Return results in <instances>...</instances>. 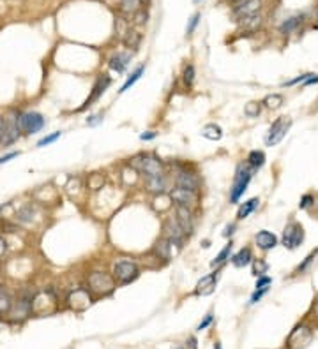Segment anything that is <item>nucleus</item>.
<instances>
[{
    "label": "nucleus",
    "instance_id": "f257e3e1",
    "mask_svg": "<svg viewBox=\"0 0 318 349\" xmlns=\"http://www.w3.org/2000/svg\"><path fill=\"white\" fill-rule=\"evenodd\" d=\"M253 171L254 169L249 164H241L237 168L235 178H233V187H232V192H230V201L232 203H237L242 198V194L246 192V189H248L249 182L253 178Z\"/></svg>",
    "mask_w": 318,
    "mask_h": 349
},
{
    "label": "nucleus",
    "instance_id": "f03ea898",
    "mask_svg": "<svg viewBox=\"0 0 318 349\" xmlns=\"http://www.w3.org/2000/svg\"><path fill=\"white\" fill-rule=\"evenodd\" d=\"M133 164L138 171L145 174V178L159 177V174H163V169H165L163 162L154 156H140V157L134 159Z\"/></svg>",
    "mask_w": 318,
    "mask_h": 349
},
{
    "label": "nucleus",
    "instance_id": "7ed1b4c3",
    "mask_svg": "<svg viewBox=\"0 0 318 349\" xmlns=\"http://www.w3.org/2000/svg\"><path fill=\"white\" fill-rule=\"evenodd\" d=\"M89 288L97 295H110L115 289V279L105 272H94L89 275Z\"/></svg>",
    "mask_w": 318,
    "mask_h": 349
},
{
    "label": "nucleus",
    "instance_id": "20e7f679",
    "mask_svg": "<svg viewBox=\"0 0 318 349\" xmlns=\"http://www.w3.org/2000/svg\"><path fill=\"white\" fill-rule=\"evenodd\" d=\"M281 242H283V245L286 249H290V251H293V249H297L299 245L304 242V228H302L301 222L297 221H292L286 224L285 231H283V238H281Z\"/></svg>",
    "mask_w": 318,
    "mask_h": 349
},
{
    "label": "nucleus",
    "instance_id": "39448f33",
    "mask_svg": "<svg viewBox=\"0 0 318 349\" xmlns=\"http://www.w3.org/2000/svg\"><path fill=\"white\" fill-rule=\"evenodd\" d=\"M138 277V265L134 261L122 259L113 265V279H117L121 284H127Z\"/></svg>",
    "mask_w": 318,
    "mask_h": 349
},
{
    "label": "nucleus",
    "instance_id": "423d86ee",
    "mask_svg": "<svg viewBox=\"0 0 318 349\" xmlns=\"http://www.w3.org/2000/svg\"><path fill=\"white\" fill-rule=\"evenodd\" d=\"M290 125H292V120H290L288 117H280V118H277V120L270 125L269 134H267V138H265V145H267V146L277 145V143H280L286 136Z\"/></svg>",
    "mask_w": 318,
    "mask_h": 349
},
{
    "label": "nucleus",
    "instance_id": "0eeeda50",
    "mask_svg": "<svg viewBox=\"0 0 318 349\" xmlns=\"http://www.w3.org/2000/svg\"><path fill=\"white\" fill-rule=\"evenodd\" d=\"M18 124H19V130L25 134H35L45 127V118L41 117L39 113H34V111H29V113H22L18 117Z\"/></svg>",
    "mask_w": 318,
    "mask_h": 349
},
{
    "label": "nucleus",
    "instance_id": "6e6552de",
    "mask_svg": "<svg viewBox=\"0 0 318 349\" xmlns=\"http://www.w3.org/2000/svg\"><path fill=\"white\" fill-rule=\"evenodd\" d=\"M32 300L34 298H29V296H19L18 300L13 301V305H11V311L7 316H11V319L13 321H23L27 319L30 314H32Z\"/></svg>",
    "mask_w": 318,
    "mask_h": 349
},
{
    "label": "nucleus",
    "instance_id": "1a4fd4ad",
    "mask_svg": "<svg viewBox=\"0 0 318 349\" xmlns=\"http://www.w3.org/2000/svg\"><path fill=\"white\" fill-rule=\"evenodd\" d=\"M163 231H165V238L170 242V244L182 247V242H184V238H186V231L181 228V224L177 222V219L166 221L165 226H163Z\"/></svg>",
    "mask_w": 318,
    "mask_h": 349
},
{
    "label": "nucleus",
    "instance_id": "9d476101",
    "mask_svg": "<svg viewBox=\"0 0 318 349\" xmlns=\"http://www.w3.org/2000/svg\"><path fill=\"white\" fill-rule=\"evenodd\" d=\"M262 9V0H244V2H239V6H235L233 14L237 19H244L248 16L258 14V11Z\"/></svg>",
    "mask_w": 318,
    "mask_h": 349
},
{
    "label": "nucleus",
    "instance_id": "9b49d317",
    "mask_svg": "<svg viewBox=\"0 0 318 349\" xmlns=\"http://www.w3.org/2000/svg\"><path fill=\"white\" fill-rule=\"evenodd\" d=\"M170 198H172V201H175L177 205H184V206L194 205L198 200L196 190H189V189H182V187H175L172 192H170Z\"/></svg>",
    "mask_w": 318,
    "mask_h": 349
},
{
    "label": "nucleus",
    "instance_id": "f8f14e48",
    "mask_svg": "<svg viewBox=\"0 0 318 349\" xmlns=\"http://www.w3.org/2000/svg\"><path fill=\"white\" fill-rule=\"evenodd\" d=\"M67 301H69V305L74 309V311H85V309L92 303V300H90V295H89L87 289H74V291L69 295Z\"/></svg>",
    "mask_w": 318,
    "mask_h": 349
},
{
    "label": "nucleus",
    "instance_id": "ddd939ff",
    "mask_svg": "<svg viewBox=\"0 0 318 349\" xmlns=\"http://www.w3.org/2000/svg\"><path fill=\"white\" fill-rule=\"evenodd\" d=\"M6 122V129H4V146L11 145L19 138V124H18V117H9V118H4Z\"/></svg>",
    "mask_w": 318,
    "mask_h": 349
},
{
    "label": "nucleus",
    "instance_id": "4468645a",
    "mask_svg": "<svg viewBox=\"0 0 318 349\" xmlns=\"http://www.w3.org/2000/svg\"><path fill=\"white\" fill-rule=\"evenodd\" d=\"M175 184H177V187H182V189L198 190V185H200V178H198L194 173L181 171V173L177 174V177H175Z\"/></svg>",
    "mask_w": 318,
    "mask_h": 349
},
{
    "label": "nucleus",
    "instance_id": "2eb2a0df",
    "mask_svg": "<svg viewBox=\"0 0 318 349\" xmlns=\"http://www.w3.org/2000/svg\"><path fill=\"white\" fill-rule=\"evenodd\" d=\"M216 280H217V272L202 277V280L196 284V295H202V296L212 295L214 289H216Z\"/></svg>",
    "mask_w": 318,
    "mask_h": 349
},
{
    "label": "nucleus",
    "instance_id": "dca6fc26",
    "mask_svg": "<svg viewBox=\"0 0 318 349\" xmlns=\"http://www.w3.org/2000/svg\"><path fill=\"white\" fill-rule=\"evenodd\" d=\"M110 83H111V79L108 76H99L97 81H95V85H94V89H92V94H90V97L85 101V106H83V108H87V106H90L92 102L97 101V99L105 94V90L110 86Z\"/></svg>",
    "mask_w": 318,
    "mask_h": 349
},
{
    "label": "nucleus",
    "instance_id": "f3484780",
    "mask_svg": "<svg viewBox=\"0 0 318 349\" xmlns=\"http://www.w3.org/2000/svg\"><path fill=\"white\" fill-rule=\"evenodd\" d=\"M177 222L181 224V228L186 231V235L193 231V215H191L189 206L177 205Z\"/></svg>",
    "mask_w": 318,
    "mask_h": 349
},
{
    "label": "nucleus",
    "instance_id": "a211bd4d",
    "mask_svg": "<svg viewBox=\"0 0 318 349\" xmlns=\"http://www.w3.org/2000/svg\"><path fill=\"white\" fill-rule=\"evenodd\" d=\"M254 240H256V245L262 249V251H270V249H274L277 245L276 235L267 231V229H264V231L258 233V235L254 236Z\"/></svg>",
    "mask_w": 318,
    "mask_h": 349
},
{
    "label": "nucleus",
    "instance_id": "6ab92c4d",
    "mask_svg": "<svg viewBox=\"0 0 318 349\" xmlns=\"http://www.w3.org/2000/svg\"><path fill=\"white\" fill-rule=\"evenodd\" d=\"M251 261H253V254H251V249H248V247H242L237 254L232 256V263H233V267H237V268L248 267Z\"/></svg>",
    "mask_w": 318,
    "mask_h": 349
},
{
    "label": "nucleus",
    "instance_id": "aec40b11",
    "mask_svg": "<svg viewBox=\"0 0 318 349\" xmlns=\"http://www.w3.org/2000/svg\"><path fill=\"white\" fill-rule=\"evenodd\" d=\"M129 60H131V57L127 53H117L110 58V67L113 71H117V73H124Z\"/></svg>",
    "mask_w": 318,
    "mask_h": 349
},
{
    "label": "nucleus",
    "instance_id": "412c9836",
    "mask_svg": "<svg viewBox=\"0 0 318 349\" xmlns=\"http://www.w3.org/2000/svg\"><path fill=\"white\" fill-rule=\"evenodd\" d=\"M145 182H147V189H149L150 192L163 194V190H165V187H166L165 174H159V177H150V178H145Z\"/></svg>",
    "mask_w": 318,
    "mask_h": 349
},
{
    "label": "nucleus",
    "instance_id": "4be33fe9",
    "mask_svg": "<svg viewBox=\"0 0 318 349\" xmlns=\"http://www.w3.org/2000/svg\"><path fill=\"white\" fill-rule=\"evenodd\" d=\"M202 136L210 141H220L223 138V129L216 124H207L204 129H202Z\"/></svg>",
    "mask_w": 318,
    "mask_h": 349
},
{
    "label": "nucleus",
    "instance_id": "5701e85b",
    "mask_svg": "<svg viewBox=\"0 0 318 349\" xmlns=\"http://www.w3.org/2000/svg\"><path fill=\"white\" fill-rule=\"evenodd\" d=\"M258 203H260V200H258V198H251V200H248L246 203H242L241 208H239V212H237V219H241V221L246 219L249 213H253L254 210H256Z\"/></svg>",
    "mask_w": 318,
    "mask_h": 349
},
{
    "label": "nucleus",
    "instance_id": "b1692460",
    "mask_svg": "<svg viewBox=\"0 0 318 349\" xmlns=\"http://www.w3.org/2000/svg\"><path fill=\"white\" fill-rule=\"evenodd\" d=\"M248 164L251 166L253 169L262 168V166L265 164V154L262 152V150H253V152H249V156H248Z\"/></svg>",
    "mask_w": 318,
    "mask_h": 349
},
{
    "label": "nucleus",
    "instance_id": "393cba45",
    "mask_svg": "<svg viewBox=\"0 0 318 349\" xmlns=\"http://www.w3.org/2000/svg\"><path fill=\"white\" fill-rule=\"evenodd\" d=\"M34 219V208H32V205H25L23 208H19L18 212H16V221L18 222H32Z\"/></svg>",
    "mask_w": 318,
    "mask_h": 349
},
{
    "label": "nucleus",
    "instance_id": "a878e982",
    "mask_svg": "<svg viewBox=\"0 0 318 349\" xmlns=\"http://www.w3.org/2000/svg\"><path fill=\"white\" fill-rule=\"evenodd\" d=\"M143 73H145V66H140V67H138V69L136 71H134V73L133 74H131V76L129 78H127V81L124 83V85H122V89H121V94H124V92H127V90H129L131 89V86H133L134 85V83H136L138 81V79H140L142 78V74Z\"/></svg>",
    "mask_w": 318,
    "mask_h": 349
},
{
    "label": "nucleus",
    "instance_id": "bb28decb",
    "mask_svg": "<svg viewBox=\"0 0 318 349\" xmlns=\"http://www.w3.org/2000/svg\"><path fill=\"white\" fill-rule=\"evenodd\" d=\"M142 6H143V0H122L121 2L122 11L133 13V14H136L138 11H142Z\"/></svg>",
    "mask_w": 318,
    "mask_h": 349
},
{
    "label": "nucleus",
    "instance_id": "cd10ccee",
    "mask_svg": "<svg viewBox=\"0 0 318 349\" xmlns=\"http://www.w3.org/2000/svg\"><path fill=\"white\" fill-rule=\"evenodd\" d=\"M242 21V27L248 30H256L258 27L262 25V16L260 14H253V16H248V18L241 19Z\"/></svg>",
    "mask_w": 318,
    "mask_h": 349
},
{
    "label": "nucleus",
    "instance_id": "c85d7f7f",
    "mask_svg": "<svg viewBox=\"0 0 318 349\" xmlns=\"http://www.w3.org/2000/svg\"><path fill=\"white\" fill-rule=\"evenodd\" d=\"M264 104L267 106V108H270V110L280 108V106L283 104V95H281V94H270V95H267V97L264 99Z\"/></svg>",
    "mask_w": 318,
    "mask_h": 349
},
{
    "label": "nucleus",
    "instance_id": "c756f323",
    "mask_svg": "<svg viewBox=\"0 0 318 349\" xmlns=\"http://www.w3.org/2000/svg\"><path fill=\"white\" fill-rule=\"evenodd\" d=\"M230 252H232V242H230V244L226 245V247L223 249V251H221L220 254H217L216 259H214L210 265H212V267H220V265L225 263L226 259H230Z\"/></svg>",
    "mask_w": 318,
    "mask_h": 349
},
{
    "label": "nucleus",
    "instance_id": "7c9ffc66",
    "mask_svg": "<svg viewBox=\"0 0 318 349\" xmlns=\"http://www.w3.org/2000/svg\"><path fill=\"white\" fill-rule=\"evenodd\" d=\"M301 21H302V16H293V18L286 19L283 25H281V32H283V34H290Z\"/></svg>",
    "mask_w": 318,
    "mask_h": 349
},
{
    "label": "nucleus",
    "instance_id": "2f4dec72",
    "mask_svg": "<svg viewBox=\"0 0 318 349\" xmlns=\"http://www.w3.org/2000/svg\"><path fill=\"white\" fill-rule=\"evenodd\" d=\"M138 42H140V34H138V32H134V30L127 32V35L124 37V45L131 46V48H136Z\"/></svg>",
    "mask_w": 318,
    "mask_h": 349
},
{
    "label": "nucleus",
    "instance_id": "473e14b6",
    "mask_svg": "<svg viewBox=\"0 0 318 349\" xmlns=\"http://www.w3.org/2000/svg\"><path fill=\"white\" fill-rule=\"evenodd\" d=\"M11 305H13V300H11L9 296L6 295V293H2V295H0V316H2V314H9Z\"/></svg>",
    "mask_w": 318,
    "mask_h": 349
},
{
    "label": "nucleus",
    "instance_id": "72a5a7b5",
    "mask_svg": "<svg viewBox=\"0 0 318 349\" xmlns=\"http://www.w3.org/2000/svg\"><path fill=\"white\" fill-rule=\"evenodd\" d=\"M267 268H269V265L265 263L264 259H256V261H253V275L262 277L265 272H267Z\"/></svg>",
    "mask_w": 318,
    "mask_h": 349
},
{
    "label": "nucleus",
    "instance_id": "f704fd0d",
    "mask_svg": "<svg viewBox=\"0 0 318 349\" xmlns=\"http://www.w3.org/2000/svg\"><path fill=\"white\" fill-rule=\"evenodd\" d=\"M244 115L249 118H254L260 115V104L258 102H248V104L244 106Z\"/></svg>",
    "mask_w": 318,
    "mask_h": 349
},
{
    "label": "nucleus",
    "instance_id": "c9c22d12",
    "mask_svg": "<svg viewBox=\"0 0 318 349\" xmlns=\"http://www.w3.org/2000/svg\"><path fill=\"white\" fill-rule=\"evenodd\" d=\"M193 81H194V67L189 63V66H186V69H184V83H186V86H191Z\"/></svg>",
    "mask_w": 318,
    "mask_h": 349
},
{
    "label": "nucleus",
    "instance_id": "e433bc0d",
    "mask_svg": "<svg viewBox=\"0 0 318 349\" xmlns=\"http://www.w3.org/2000/svg\"><path fill=\"white\" fill-rule=\"evenodd\" d=\"M316 254H318V249H315V251H313V252H309V256L306 257L304 261H302V263L299 265V267H297V272H304V270L308 268V265L311 263V261H313V259H315V257H316Z\"/></svg>",
    "mask_w": 318,
    "mask_h": 349
},
{
    "label": "nucleus",
    "instance_id": "4c0bfd02",
    "mask_svg": "<svg viewBox=\"0 0 318 349\" xmlns=\"http://www.w3.org/2000/svg\"><path fill=\"white\" fill-rule=\"evenodd\" d=\"M61 134H62V133H53V134H50V136L43 138V140H39L37 146H46V145H51V143H53V141H57L58 138H61Z\"/></svg>",
    "mask_w": 318,
    "mask_h": 349
},
{
    "label": "nucleus",
    "instance_id": "58836bf2",
    "mask_svg": "<svg viewBox=\"0 0 318 349\" xmlns=\"http://www.w3.org/2000/svg\"><path fill=\"white\" fill-rule=\"evenodd\" d=\"M313 203H315V198L311 196V194H304V196L301 198V203H299V208H309Z\"/></svg>",
    "mask_w": 318,
    "mask_h": 349
},
{
    "label": "nucleus",
    "instance_id": "ea45409f",
    "mask_svg": "<svg viewBox=\"0 0 318 349\" xmlns=\"http://www.w3.org/2000/svg\"><path fill=\"white\" fill-rule=\"evenodd\" d=\"M269 291V288H262V289H256V291L253 293L251 295V301L249 303H256V301H260L262 300V296L265 295V293Z\"/></svg>",
    "mask_w": 318,
    "mask_h": 349
},
{
    "label": "nucleus",
    "instance_id": "a19ab883",
    "mask_svg": "<svg viewBox=\"0 0 318 349\" xmlns=\"http://www.w3.org/2000/svg\"><path fill=\"white\" fill-rule=\"evenodd\" d=\"M270 282H272V280H270V277H267V275H262V277H258L256 286H254V288H256V289L269 288V284H270Z\"/></svg>",
    "mask_w": 318,
    "mask_h": 349
},
{
    "label": "nucleus",
    "instance_id": "79ce46f5",
    "mask_svg": "<svg viewBox=\"0 0 318 349\" xmlns=\"http://www.w3.org/2000/svg\"><path fill=\"white\" fill-rule=\"evenodd\" d=\"M103 184V177L101 174H92V180L89 182L90 189H99V185Z\"/></svg>",
    "mask_w": 318,
    "mask_h": 349
},
{
    "label": "nucleus",
    "instance_id": "37998d69",
    "mask_svg": "<svg viewBox=\"0 0 318 349\" xmlns=\"http://www.w3.org/2000/svg\"><path fill=\"white\" fill-rule=\"evenodd\" d=\"M210 323H212V314H207V316H205V319H204V321H202V323H200V324H198V328H196V330H198V332L205 330V328H207V326H209V324H210Z\"/></svg>",
    "mask_w": 318,
    "mask_h": 349
},
{
    "label": "nucleus",
    "instance_id": "c03bdc74",
    "mask_svg": "<svg viewBox=\"0 0 318 349\" xmlns=\"http://www.w3.org/2000/svg\"><path fill=\"white\" fill-rule=\"evenodd\" d=\"M198 19H200V14H194L193 18H191V21H189V25H188V34H193L194 27L198 25Z\"/></svg>",
    "mask_w": 318,
    "mask_h": 349
},
{
    "label": "nucleus",
    "instance_id": "a18cd8bd",
    "mask_svg": "<svg viewBox=\"0 0 318 349\" xmlns=\"http://www.w3.org/2000/svg\"><path fill=\"white\" fill-rule=\"evenodd\" d=\"M101 120H103V113H97V115H92V117L87 120V124H89V125H97Z\"/></svg>",
    "mask_w": 318,
    "mask_h": 349
},
{
    "label": "nucleus",
    "instance_id": "49530a36",
    "mask_svg": "<svg viewBox=\"0 0 318 349\" xmlns=\"http://www.w3.org/2000/svg\"><path fill=\"white\" fill-rule=\"evenodd\" d=\"M14 157H18V152H11V154H7V156H2L0 157V164H6V162H9L11 159H14Z\"/></svg>",
    "mask_w": 318,
    "mask_h": 349
},
{
    "label": "nucleus",
    "instance_id": "de8ad7c7",
    "mask_svg": "<svg viewBox=\"0 0 318 349\" xmlns=\"http://www.w3.org/2000/svg\"><path fill=\"white\" fill-rule=\"evenodd\" d=\"M156 138V133L154 130H147V133H143L140 136V140H154Z\"/></svg>",
    "mask_w": 318,
    "mask_h": 349
},
{
    "label": "nucleus",
    "instance_id": "09e8293b",
    "mask_svg": "<svg viewBox=\"0 0 318 349\" xmlns=\"http://www.w3.org/2000/svg\"><path fill=\"white\" fill-rule=\"evenodd\" d=\"M186 349H196V339L194 337H189L188 342H186Z\"/></svg>",
    "mask_w": 318,
    "mask_h": 349
},
{
    "label": "nucleus",
    "instance_id": "8fccbe9b",
    "mask_svg": "<svg viewBox=\"0 0 318 349\" xmlns=\"http://www.w3.org/2000/svg\"><path fill=\"white\" fill-rule=\"evenodd\" d=\"M6 251H7V244H6V240H4V238L0 236V257H2L4 254H6Z\"/></svg>",
    "mask_w": 318,
    "mask_h": 349
},
{
    "label": "nucleus",
    "instance_id": "3c124183",
    "mask_svg": "<svg viewBox=\"0 0 318 349\" xmlns=\"http://www.w3.org/2000/svg\"><path fill=\"white\" fill-rule=\"evenodd\" d=\"M316 83H318V76H315V74H311V76H309V78L304 81V85H316Z\"/></svg>",
    "mask_w": 318,
    "mask_h": 349
},
{
    "label": "nucleus",
    "instance_id": "603ef678",
    "mask_svg": "<svg viewBox=\"0 0 318 349\" xmlns=\"http://www.w3.org/2000/svg\"><path fill=\"white\" fill-rule=\"evenodd\" d=\"M233 229H235V224H230V226H226L225 228V231H223V235L225 236H230L233 233Z\"/></svg>",
    "mask_w": 318,
    "mask_h": 349
},
{
    "label": "nucleus",
    "instance_id": "864d4df0",
    "mask_svg": "<svg viewBox=\"0 0 318 349\" xmlns=\"http://www.w3.org/2000/svg\"><path fill=\"white\" fill-rule=\"evenodd\" d=\"M4 129H6V122H4V118H0V145L4 141Z\"/></svg>",
    "mask_w": 318,
    "mask_h": 349
},
{
    "label": "nucleus",
    "instance_id": "5fc2aeb1",
    "mask_svg": "<svg viewBox=\"0 0 318 349\" xmlns=\"http://www.w3.org/2000/svg\"><path fill=\"white\" fill-rule=\"evenodd\" d=\"M214 349H221V344H220V342H216V346H214Z\"/></svg>",
    "mask_w": 318,
    "mask_h": 349
},
{
    "label": "nucleus",
    "instance_id": "6e6d98bb",
    "mask_svg": "<svg viewBox=\"0 0 318 349\" xmlns=\"http://www.w3.org/2000/svg\"><path fill=\"white\" fill-rule=\"evenodd\" d=\"M4 293V288H2V284H0V295H2Z\"/></svg>",
    "mask_w": 318,
    "mask_h": 349
},
{
    "label": "nucleus",
    "instance_id": "4d7b16f0",
    "mask_svg": "<svg viewBox=\"0 0 318 349\" xmlns=\"http://www.w3.org/2000/svg\"><path fill=\"white\" fill-rule=\"evenodd\" d=\"M232 2H244V0H232Z\"/></svg>",
    "mask_w": 318,
    "mask_h": 349
},
{
    "label": "nucleus",
    "instance_id": "13d9d810",
    "mask_svg": "<svg viewBox=\"0 0 318 349\" xmlns=\"http://www.w3.org/2000/svg\"><path fill=\"white\" fill-rule=\"evenodd\" d=\"M193 2H194V4H198V2H200V0H193Z\"/></svg>",
    "mask_w": 318,
    "mask_h": 349
},
{
    "label": "nucleus",
    "instance_id": "bf43d9fd",
    "mask_svg": "<svg viewBox=\"0 0 318 349\" xmlns=\"http://www.w3.org/2000/svg\"><path fill=\"white\" fill-rule=\"evenodd\" d=\"M316 305H318V301H316Z\"/></svg>",
    "mask_w": 318,
    "mask_h": 349
}]
</instances>
